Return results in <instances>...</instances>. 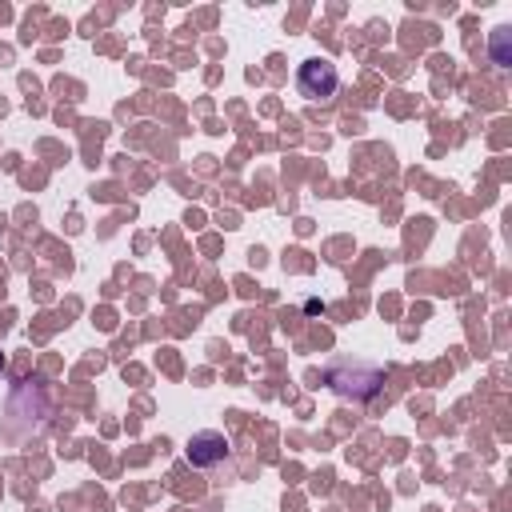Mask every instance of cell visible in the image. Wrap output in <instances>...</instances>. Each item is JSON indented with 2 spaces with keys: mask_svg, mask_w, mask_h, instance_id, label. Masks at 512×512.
I'll return each mask as SVG.
<instances>
[{
  "mask_svg": "<svg viewBox=\"0 0 512 512\" xmlns=\"http://www.w3.org/2000/svg\"><path fill=\"white\" fill-rule=\"evenodd\" d=\"M328 384L340 392V396H376L380 392V384H384V372L380 368H372V364H348V360H336L328 372Z\"/></svg>",
  "mask_w": 512,
  "mask_h": 512,
  "instance_id": "cell-1",
  "label": "cell"
},
{
  "mask_svg": "<svg viewBox=\"0 0 512 512\" xmlns=\"http://www.w3.org/2000/svg\"><path fill=\"white\" fill-rule=\"evenodd\" d=\"M296 88H300V96H308V100H328V96L340 88V72H336L332 60L312 56V60L300 64V72H296Z\"/></svg>",
  "mask_w": 512,
  "mask_h": 512,
  "instance_id": "cell-2",
  "label": "cell"
},
{
  "mask_svg": "<svg viewBox=\"0 0 512 512\" xmlns=\"http://www.w3.org/2000/svg\"><path fill=\"white\" fill-rule=\"evenodd\" d=\"M188 460L196 464V468H212V464H220V460H228V436L224 432H216V428H208V432H196L192 440H188Z\"/></svg>",
  "mask_w": 512,
  "mask_h": 512,
  "instance_id": "cell-3",
  "label": "cell"
},
{
  "mask_svg": "<svg viewBox=\"0 0 512 512\" xmlns=\"http://www.w3.org/2000/svg\"><path fill=\"white\" fill-rule=\"evenodd\" d=\"M508 28H496L492 32V60H496V68H508L512 64V56H508Z\"/></svg>",
  "mask_w": 512,
  "mask_h": 512,
  "instance_id": "cell-4",
  "label": "cell"
},
{
  "mask_svg": "<svg viewBox=\"0 0 512 512\" xmlns=\"http://www.w3.org/2000/svg\"><path fill=\"white\" fill-rule=\"evenodd\" d=\"M0 368H4V352H0Z\"/></svg>",
  "mask_w": 512,
  "mask_h": 512,
  "instance_id": "cell-5",
  "label": "cell"
}]
</instances>
